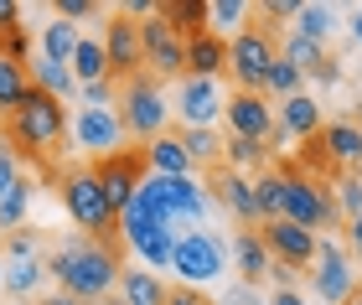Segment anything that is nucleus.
<instances>
[{
    "mask_svg": "<svg viewBox=\"0 0 362 305\" xmlns=\"http://www.w3.org/2000/svg\"><path fill=\"white\" fill-rule=\"evenodd\" d=\"M295 21H300V31H295V37L326 42V31H332V6H300V11H295Z\"/></svg>",
    "mask_w": 362,
    "mask_h": 305,
    "instance_id": "33",
    "label": "nucleus"
},
{
    "mask_svg": "<svg viewBox=\"0 0 362 305\" xmlns=\"http://www.w3.org/2000/svg\"><path fill=\"white\" fill-rule=\"evenodd\" d=\"M83 99H88V109H109V83H88Z\"/></svg>",
    "mask_w": 362,
    "mask_h": 305,
    "instance_id": "45",
    "label": "nucleus"
},
{
    "mask_svg": "<svg viewBox=\"0 0 362 305\" xmlns=\"http://www.w3.org/2000/svg\"><path fill=\"white\" fill-rule=\"evenodd\" d=\"M228 68L238 78V93H259L269 83V68H274V42L264 26H243L233 42H228Z\"/></svg>",
    "mask_w": 362,
    "mask_h": 305,
    "instance_id": "3",
    "label": "nucleus"
},
{
    "mask_svg": "<svg viewBox=\"0 0 362 305\" xmlns=\"http://www.w3.org/2000/svg\"><path fill=\"white\" fill-rule=\"evenodd\" d=\"M310 264H316V269H310V280H316V300H326V305H341V300H352L357 280H352V264H347V253H341L337 244L316 238V259H310Z\"/></svg>",
    "mask_w": 362,
    "mask_h": 305,
    "instance_id": "10",
    "label": "nucleus"
},
{
    "mask_svg": "<svg viewBox=\"0 0 362 305\" xmlns=\"http://www.w3.org/2000/svg\"><path fill=\"white\" fill-rule=\"evenodd\" d=\"M119 124L129 135H140V140L166 135V104H160V88H156L151 73H135L124 83V114H119Z\"/></svg>",
    "mask_w": 362,
    "mask_h": 305,
    "instance_id": "7",
    "label": "nucleus"
},
{
    "mask_svg": "<svg viewBox=\"0 0 362 305\" xmlns=\"http://www.w3.org/2000/svg\"><path fill=\"white\" fill-rule=\"evenodd\" d=\"M156 16L176 31V42L187 47L207 31V0H171V6H156Z\"/></svg>",
    "mask_w": 362,
    "mask_h": 305,
    "instance_id": "17",
    "label": "nucleus"
},
{
    "mask_svg": "<svg viewBox=\"0 0 362 305\" xmlns=\"http://www.w3.org/2000/svg\"><path fill=\"white\" fill-rule=\"evenodd\" d=\"M187 78H218L228 68V42L218 37V31H202L197 42H187Z\"/></svg>",
    "mask_w": 362,
    "mask_h": 305,
    "instance_id": "19",
    "label": "nucleus"
},
{
    "mask_svg": "<svg viewBox=\"0 0 362 305\" xmlns=\"http://www.w3.org/2000/svg\"><path fill=\"white\" fill-rule=\"evenodd\" d=\"M124 244L151 264V275H156V269H171V249H176L171 228H124Z\"/></svg>",
    "mask_w": 362,
    "mask_h": 305,
    "instance_id": "18",
    "label": "nucleus"
},
{
    "mask_svg": "<svg viewBox=\"0 0 362 305\" xmlns=\"http://www.w3.org/2000/svg\"><path fill=\"white\" fill-rule=\"evenodd\" d=\"M341 305H357V300H341Z\"/></svg>",
    "mask_w": 362,
    "mask_h": 305,
    "instance_id": "53",
    "label": "nucleus"
},
{
    "mask_svg": "<svg viewBox=\"0 0 362 305\" xmlns=\"http://www.w3.org/2000/svg\"><path fill=\"white\" fill-rule=\"evenodd\" d=\"M68 73L78 78V83H104V73H109V62H104V47H98L93 37H78V52H73V62H68Z\"/></svg>",
    "mask_w": 362,
    "mask_h": 305,
    "instance_id": "25",
    "label": "nucleus"
},
{
    "mask_svg": "<svg viewBox=\"0 0 362 305\" xmlns=\"http://www.w3.org/2000/svg\"><path fill=\"white\" fill-rule=\"evenodd\" d=\"M337 191H341V213L357 217V213H362V176H341Z\"/></svg>",
    "mask_w": 362,
    "mask_h": 305,
    "instance_id": "37",
    "label": "nucleus"
},
{
    "mask_svg": "<svg viewBox=\"0 0 362 305\" xmlns=\"http://www.w3.org/2000/svg\"><path fill=\"white\" fill-rule=\"evenodd\" d=\"M228 305H264V300H254L249 290H238V295H228Z\"/></svg>",
    "mask_w": 362,
    "mask_h": 305,
    "instance_id": "48",
    "label": "nucleus"
},
{
    "mask_svg": "<svg viewBox=\"0 0 362 305\" xmlns=\"http://www.w3.org/2000/svg\"><path fill=\"white\" fill-rule=\"evenodd\" d=\"M114 305H119V300H114Z\"/></svg>",
    "mask_w": 362,
    "mask_h": 305,
    "instance_id": "55",
    "label": "nucleus"
},
{
    "mask_svg": "<svg viewBox=\"0 0 362 305\" xmlns=\"http://www.w3.org/2000/svg\"><path fill=\"white\" fill-rule=\"evenodd\" d=\"M16 176H21V171H16V155H11V145H0V197L11 191V181H16Z\"/></svg>",
    "mask_w": 362,
    "mask_h": 305,
    "instance_id": "43",
    "label": "nucleus"
},
{
    "mask_svg": "<svg viewBox=\"0 0 362 305\" xmlns=\"http://www.w3.org/2000/svg\"><path fill=\"white\" fill-rule=\"evenodd\" d=\"M47 275L62 285V295H73L78 305L109 295V285H119V244H73V249H57L47 259Z\"/></svg>",
    "mask_w": 362,
    "mask_h": 305,
    "instance_id": "1",
    "label": "nucleus"
},
{
    "mask_svg": "<svg viewBox=\"0 0 362 305\" xmlns=\"http://www.w3.org/2000/svg\"><path fill=\"white\" fill-rule=\"evenodd\" d=\"M171 269L187 285H202V280H218L228 269V249L223 238L212 233H176V249H171Z\"/></svg>",
    "mask_w": 362,
    "mask_h": 305,
    "instance_id": "6",
    "label": "nucleus"
},
{
    "mask_svg": "<svg viewBox=\"0 0 362 305\" xmlns=\"http://www.w3.org/2000/svg\"><path fill=\"white\" fill-rule=\"evenodd\" d=\"M42 305H78L73 295H52V300H42Z\"/></svg>",
    "mask_w": 362,
    "mask_h": 305,
    "instance_id": "50",
    "label": "nucleus"
},
{
    "mask_svg": "<svg viewBox=\"0 0 362 305\" xmlns=\"http://www.w3.org/2000/svg\"><path fill=\"white\" fill-rule=\"evenodd\" d=\"M42 275H47V264H37V259H26V264H11L6 275H0V290H6L16 305H21V300H26V295L42 285Z\"/></svg>",
    "mask_w": 362,
    "mask_h": 305,
    "instance_id": "28",
    "label": "nucleus"
},
{
    "mask_svg": "<svg viewBox=\"0 0 362 305\" xmlns=\"http://www.w3.org/2000/svg\"><path fill=\"white\" fill-rule=\"evenodd\" d=\"M352 300H357V305H362V285H357V290H352Z\"/></svg>",
    "mask_w": 362,
    "mask_h": 305,
    "instance_id": "52",
    "label": "nucleus"
},
{
    "mask_svg": "<svg viewBox=\"0 0 362 305\" xmlns=\"http://www.w3.org/2000/svg\"><path fill=\"white\" fill-rule=\"evenodd\" d=\"M269 305H305V300L295 295V290H274V300H269Z\"/></svg>",
    "mask_w": 362,
    "mask_h": 305,
    "instance_id": "47",
    "label": "nucleus"
},
{
    "mask_svg": "<svg viewBox=\"0 0 362 305\" xmlns=\"http://www.w3.org/2000/svg\"><path fill=\"white\" fill-rule=\"evenodd\" d=\"M73 52H78V31H73L68 21H52V26H47V37H42V57H47V62H62V68H68Z\"/></svg>",
    "mask_w": 362,
    "mask_h": 305,
    "instance_id": "30",
    "label": "nucleus"
},
{
    "mask_svg": "<svg viewBox=\"0 0 362 305\" xmlns=\"http://www.w3.org/2000/svg\"><path fill=\"white\" fill-rule=\"evenodd\" d=\"M104 62H109V78H135L140 73V62H145V52H140V26L129 21V16H109L104 21Z\"/></svg>",
    "mask_w": 362,
    "mask_h": 305,
    "instance_id": "11",
    "label": "nucleus"
},
{
    "mask_svg": "<svg viewBox=\"0 0 362 305\" xmlns=\"http://www.w3.org/2000/svg\"><path fill=\"white\" fill-rule=\"evenodd\" d=\"M352 244H357V249H362V213H357V217H352Z\"/></svg>",
    "mask_w": 362,
    "mask_h": 305,
    "instance_id": "49",
    "label": "nucleus"
},
{
    "mask_svg": "<svg viewBox=\"0 0 362 305\" xmlns=\"http://www.w3.org/2000/svg\"><path fill=\"white\" fill-rule=\"evenodd\" d=\"M243 11H249V6H243V0H212V6H207V16H212V21H218V26H233L238 16H243Z\"/></svg>",
    "mask_w": 362,
    "mask_h": 305,
    "instance_id": "38",
    "label": "nucleus"
},
{
    "mask_svg": "<svg viewBox=\"0 0 362 305\" xmlns=\"http://www.w3.org/2000/svg\"><path fill=\"white\" fill-rule=\"evenodd\" d=\"M166 305H212L202 290H192V285H171L166 290Z\"/></svg>",
    "mask_w": 362,
    "mask_h": 305,
    "instance_id": "40",
    "label": "nucleus"
},
{
    "mask_svg": "<svg viewBox=\"0 0 362 305\" xmlns=\"http://www.w3.org/2000/svg\"><path fill=\"white\" fill-rule=\"evenodd\" d=\"M285 176V197H279V217L295 222V228H321V222H332V197L310 181V176H295V171H279Z\"/></svg>",
    "mask_w": 362,
    "mask_h": 305,
    "instance_id": "8",
    "label": "nucleus"
},
{
    "mask_svg": "<svg viewBox=\"0 0 362 305\" xmlns=\"http://www.w3.org/2000/svg\"><path fill=\"white\" fill-rule=\"evenodd\" d=\"M37 88H42V93H52V99H62V93H73V73L62 68V62L37 57Z\"/></svg>",
    "mask_w": 362,
    "mask_h": 305,
    "instance_id": "34",
    "label": "nucleus"
},
{
    "mask_svg": "<svg viewBox=\"0 0 362 305\" xmlns=\"http://www.w3.org/2000/svg\"><path fill=\"white\" fill-rule=\"evenodd\" d=\"M119 305H166V285L151 269H119Z\"/></svg>",
    "mask_w": 362,
    "mask_h": 305,
    "instance_id": "23",
    "label": "nucleus"
},
{
    "mask_svg": "<svg viewBox=\"0 0 362 305\" xmlns=\"http://www.w3.org/2000/svg\"><path fill=\"white\" fill-rule=\"evenodd\" d=\"M62 202H68V213H73V222L83 233H109L114 222H119V213L109 207V197H104V186L93 181V171H68V181H62Z\"/></svg>",
    "mask_w": 362,
    "mask_h": 305,
    "instance_id": "4",
    "label": "nucleus"
},
{
    "mask_svg": "<svg viewBox=\"0 0 362 305\" xmlns=\"http://www.w3.org/2000/svg\"><path fill=\"white\" fill-rule=\"evenodd\" d=\"M310 140H316L332 160H341V166H362V130L357 124H321Z\"/></svg>",
    "mask_w": 362,
    "mask_h": 305,
    "instance_id": "20",
    "label": "nucleus"
},
{
    "mask_svg": "<svg viewBox=\"0 0 362 305\" xmlns=\"http://www.w3.org/2000/svg\"><path fill=\"white\" fill-rule=\"evenodd\" d=\"M62 130H68V109H62V99H52V93H42L37 83L26 88V99L6 114V135L11 145L21 150H52Z\"/></svg>",
    "mask_w": 362,
    "mask_h": 305,
    "instance_id": "2",
    "label": "nucleus"
},
{
    "mask_svg": "<svg viewBox=\"0 0 362 305\" xmlns=\"http://www.w3.org/2000/svg\"><path fill=\"white\" fill-rule=\"evenodd\" d=\"M98 6H93V0H57V21H78V16H93Z\"/></svg>",
    "mask_w": 362,
    "mask_h": 305,
    "instance_id": "39",
    "label": "nucleus"
},
{
    "mask_svg": "<svg viewBox=\"0 0 362 305\" xmlns=\"http://www.w3.org/2000/svg\"><path fill=\"white\" fill-rule=\"evenodd\" d=\"M93 181L104 186V197L114 213H124V202L140 191V181L151 176V166H145V150H114V155H98L93 160Z\"/></svg>",
    "mask_w": 362,
    "mask_h": 305,
    "instance_id": "5",
    "label": "nucleus"
},
{
    "mask_svg": "<svg viewBox=\"0 0 362 305\" xmlns=\"http://www.w3.org/2000/svg\"><path fill=\"white\" fill-rule=\"evenodd\" d=\"M26 202H31V181H26V176H16L11 191L0 197V228H16L21 213H26Z\"/></svg>",
    "mask_w": 362,
    "mask_h": 305,
    "instance_id": "32",
    "label": "nucleus"
},
{
    "mask_svg": "<svg viewBox=\"0 0 362 305\" xmlns=\"http://www.w3.org/2000/svg\"><path fill=\"white\" fill-rule=\"evenodd\" d=\"M279 197H285V176L269 171L254 181V207H259V222H274L279 217Z\"/></svg>",
    "mask_w": 362,
    "mask_h": 305,
    "instance_id": "31",
    "label": "nucleus"
},
{
    "mask_svg": "<svg viewBox=\"0 0 362 305\" xmlns=\"http://www.w3.org/2000/svg\"><path fill=\"white\" fill-rule=\"evenodd\" d=\"M140 186L160 202V213H166L176 228H181V222H202L207 217V197H202V186H197L192 176H145Z\"/></svg>",
    "mask_w": 362,
    "mask_h": 305,
    "instance_id": "9",
    "label": "nucleus"
},
{
    "mask_svg": "<svg viewBox=\"0 0 362 305\" xmlns=\"http://www.w3.org/2000/svg\"><path fill=\"white\" fill-rule=\"evenodd\" d=\"M295 11H300V6H290V0H269V6H264V16H295Z\"/></svg>",
    "mask_w": 362,
    "mask_h": 305,
    "instance_id": "46",
    "label": "nucleus"
},
{
    "mask_svg": "<svg viewBox=\"0 0 362 305\" xmlns=\"http://www.w3.org/2000/svg\"><path fill=\"white\" fill-rule=\"evenodd\" d=\"M228 155H233V171H238L243 160H259V140H238L233 135V140H228Z\"/></svg>",
    "mask_w": 362,
    "mask_h": 305,
    "instance_id": "41",
    "label": "nucleus"
},
{
    "mask_svg": "<svg viewBox=\"0 0 362 305\" xmlns=\"http://www.w3.org/2000/svg\"><path fill=\"white\" fill-rule=\"evenodd\" d=\"M11 31H21V6H16V0H0V37H11Z\"/></svg>",
    "mask_w": 362,
    "mask_h": 305,
    "instance_id": "42",
    "label": "nucleus"
},
{
    "mask_svg": "<svg viewBox=\"0 0 362 305\" xmlns=\"http://www.w3.org/2000/svg\"><path fill=\"white\" fill-rule=\"evenodd\" d=\"M223 114H228L238 140H264L274 130V114H269V104L259 99V93H233V99H223Z\"/></svg>",
    "mask_w": 362,
    "mask_h": 305,
    "instance_id": "16",
    "label": "nucleus"
},
{
    "mask_svg": "<svg viewBox=\"0 0 362 305\" xmlns=\"http://www.w3.org/2000/svg\"><path fill=\"white\" fill-rule=\"evenodd\" d=\"M11 305H16V300H11Z\"/></svg>",
    "mask_w": 362,
    "mask_h": 305,
    "instance_id": "56",
    "label": "nucleus"
},
{
    "mask_svg": "<svg viewBox=\"0 0 362 305\" xmlns=\"http://www.w3.org/2000/svg\"><path fill=\"white\" fill-rule=\"evenodd\" d=\"M218 197L228 213H238L243 222H259V207H254V181H243L238 171H218Z\"/></svg>",
    "mask_w": 362,
    "mask_h": 305,
    "instance_id": "24",
    "label": "nucleus"
},
{
    "mask_svg": "<svg viewBox=\"0 0 362 305\" xmlns=\"http://www.w3.org/2000/svg\"><path fill=\"white\" fill-rule=\"evenodd\" d=\"M285 62H290L295 73H316L321 83H337V62L326 57V47H321V42L290 37V42H285Z\"/></svg>",
    "mask_w": 362,
    "mask_h": 305,
    "instance_id": "22",
    "label": "nucleus"
},
{
    "mask_svg": "<svg viewBox=\"0 0 362 305\" xmlns=\"http://www.w3.org/2000/svg\"><path fill=\"white\" fill-rule=\"evenodd\" d=\"M295 83H300V73H295L285 57H274V68H269V83H264V88H274V93H285V99H290Z\"/></svg>",
    "mask_w": 362,
    "mask_h": 305,
    "instance_id": "36",
    "label": "nucleus"
},
{
    "mask_svg": "<svg viewBox=\"0 0 362 305\" xmlns=\"http://www.w3.org/2000/svg\"><path fill=\"white\" fill-rule=\"evenodd\" d=\"M233 253H238V275H243V280H264L269 269H274L269 249L259 244V233H238V238H233Z\"/></svg>",
    "mask_w": 362,
    "mask_h": 305,
    "instance_id": "27",
    "label": "nucleus"
},
{
    "mask_svg": "<svg viewBox=\"0 0 362 305\" xmlns=\"http://www.w3.org/2000/svg\"><path fill=\"white\" fill-rule=\"evenodd\" d=\"M26 88H31L26 68H21V62H11V57H0V114H11V109L26 99Z\"/></svg>",
    "mask_w": 362,
    "mask_h": 305,
    "instance_id": "29",
    "label": "nucleus"
},
{
    "mask_svg": "<svg viewBox=\"0 0 362 305\" xmlns=\"http://www.w3.org/2000/svg\"><path fill=\"white\" fill-rule=\"evenodd\" d=\"M0 275H6V264H0Z\"/></svg>",
    "mask_w": 362,
    "mask_h": 305,
    "instance_id": "54",
    "label": "nucleus"
},
{
    "mask_svg": "<svg viewBox=\"0 0 362 305\" xmlns=\"http://www.w3.org/2000/svg\"><path fill=\"white\" fill-rule=\"evenodd\" d=\"M181 140V150H187L192 160H218V140H212L207 130H187V135H176Z\"/></svg>",
    "mask_w": 362,
    "mask_h": 305,
    "instance_id": "35",
    "label": "nucleus"
},
{
    "mask_svg": "<svg viewBox=\"0 0 362 305\" xmlns=\"http://www.w3.org/2000/svg\"><path fill=\"white\" fill-rule=\"evenodd\" d=\"M140 52H145V62L156 68V78L187 73V47L176 42V31L160 21L156 11H151V21H140Z\"/></svg>",
    "mask_w": 362,
    "mask_h": 305,
    "instance_id": "12",
    "label": "nucleus"
},
{
    "mask_svg": "<svg viewBox=\"0 0 362 305\" xmlns=\"http://www.w3.org/2000/svg\"><path fill=\"white\" fill-rule=\"evenodd\" d=\"M31 244H37L31 233H11V244H6V249H11V259H16V264H26V259H31Z\"/></svg>",
    "mask_w": 362,
    "mask_h": 305,
    "instance_id": "44",
    "label": "nucleus"
},
{
    "mask_svg": "<svg viewBox=\"0 0 362 305\" xmlns=\"http://www.w3.org/2000/svg\"><path fill=\"white\" fill-rule=\"evenodd\" d=\"M352 31H357V42H362V11H357V16H352Z\"/></svg>",
    "mask_w": 362,
    "mask_h": 305,
    "instance_id": "51",
    "label": "nucleus"
},
{
    "mask_svg": "<svg viewBox=\"0 0 362 305\" xmlns=\"http://www.w3.org/2000/svg\"><path fill=\"white\" fill-rule=\"evenodd\" d=\"M176 109H181V119H187V130H207V124L223 114V93H218L212 78H187Z\"/></svg>",
    "mask_w": 362,
    "mask_h": 305,
    "instance_id": "15",
    "label": "nucleus"
},
{
    "mask_svg": "<svg viewBox=\"0 0 362 305\" xmlns=\"http://www.w3.org/2000/svg\"><path fill=\"white\" fill-rule=\"evenodd\" d=\"M73 135H78V145L93 150V155H114L119 150V140H124V124L119 114H109V109H78V119H73Z\"/></svg>",
    "mask_w": 362,
    "mask_h": 305,
    "instance_id": "14",
    "label": "nucleus"
},
{
    "mask_svg": "<svg viewBox=\"0 0 362 305\" xmlns=\"http://www.w3.org/2000/svg\"><path fill=\"white\" fill-rule=\"evenodd\" d=\"M321 130V104L310 99V93H290L285 99V135H316Z\"/></svg>",
    "mask_w": 362,
    "mask_h": 305,
    "instance_id": "26",
    "label": "nucleus"
},
{
    "mask_svg": "<svg viewBox=\"0 0 362 305\" xmlns=\"http://www.w3.org/2000/svg\"><path fill=\"white\" fill-rule=\"evenodd\" d=\"M259 244H264L269 259H279L285 269H300V264L316 259V233H310V228H295V222H285V217L264 222V228H259Z\"/></svg>",
    "mask_w": 362,
    "mask_h": 305,
    "instance_id": "13",
    "label": "nucleus"
},
{
    "mask_svg": "<svg viewBox=\"0 0 362 305\" xmlns=\"http://www.w3.org/2000/svg\"><path fill=\"white\" fill-rule=\"evenodd\" d=\"M140 150H145V166H151V176H192V155L181 150L176 135H156L151 145H140Z\"/></svg>",
    "mask_w": 362,
    "mask_h": 305,
    "instance_id": "21",
    "label": "nucleus"
}]
</instances>
